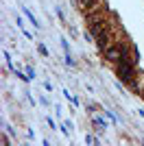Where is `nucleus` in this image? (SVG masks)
Here are the masks:
<instances>
[{"instance_id": "nucleus-9", "label": "nucleus", "mask_w": 144, "mask_h": 146, "mask_svg": "<svg viewBox=\"0 0 144 146\" xmlns=\"http://www.w3.org/2000/svg\"><path fill=\"white\" fill-rule=\"evenodd\" d=\"M105 116H107L109 120H114V122H120V118H118V116H114V113H111V111H105Z\"/></svg>"}, {"instance_id": "nucleus-2", "label": "nucleus", "mask_w": 144, "mask_h": 146, "mask_svg": "<svg viewBox=\"0 0 144 146\" xmlns=\"http://www.w3.org/2000/svg\"><path fill=\"white\" fill-rule=\"evenodd\" d=\"M103 55H105V59H107L109 63H118L120 61V44H109Z\"/></svg>"}, {"instance_id": "nucleus-10", "label": "nucleus", "mask_w": 144, "mask_h": 146, "mask_svg": "<svg viewBox=\"0 0 144 146\" xmlns=\"http://www.w3.org/2000/svg\"><path fill=\"white\" fill-rule=\"evenodd\" d=\"M26 76H29V81L35 79V72H33V68H26Z\"/></svg>"}, {"instance_id": "nucleus-13", "label": "nucleus", "mask_w": 144, "mask_h": 146, "mask_svg": "<svg viewBox=\"0 0 144 146\" xmlns=\"http://www.w3.org/2000/svg\"><path fill=\"white\" fill-rule=\"evenodd\" d=\"M140 94H142V96H144V87H142V92H140Z\"/></svg>"}, {"instance_id": "nucleus-5", "label": "nucleus", "mask_w": 144, "mask_h": 146, "mask_svg": "<svg viewBox=\"0 0 144 146\" xmlns=\"http://www.w3.org/2000/svg\"><path fill=\"white\" fill-rule=\"evenodd\" d=\"M22 11H24V15L29 18V22H31V24L35 26V29H39V22H37V20H35V15H33V13H31L29 9H26V7H22Z\"/></svg>"}, {"instance_id": "nucleus-12", "label": "nucleus", "mask_w": 144, "mask_h": 146, "mask_svg": "<svg viewBox=\"0 0 144 146\" xmlns=\"http://www.w3.org/2000/svg\"><path fill=\"white\" fill-rule=\"evenodd\" d=\"M63 57H66V63H68V66H74V59H72L70 55H63Z\"/></svg>"}, {"instance_id": "nucleus-7", "label": "nucleus", "mask_w": 144, "mask_h": 146, "mask_svg": "<svg viewBox=\"0 0 144 146\" xmlns=\"http://www.w3.org/2000/svg\"><path fill=\"white\" fill-rule=\"evenodd\" d=\"M37 50H39V55L48 57V48H46V44H39V46H37Z\"/></svg>"}, {"instance_id": "nucleus-6", "label": "nucleus", "mask_w": 144, "mask_h": 146, "mask_svg": "<svg viewBox=\"0 0 144 146\" xmlns=\"http://www.w3.org/2000/svg\"><path fill=\"white\" fill-rule=\"evenodd\" d=\"M96 0H77V5L81 7V9H85V7H90V5H94Z\"/></svg>"}, {"instance_id": "nucleus-8", "label": "nucleus", "mask_w": 144, "mask_h": 146, "mask_svg": "<svg viewBox=\"0 0 144 146\" xmlns=\"http://www.w3.org/2000/svg\"><path fill=\"white\" fill-rule=\"evenodd\" d=\"M61 46H63V55H70V46H68V42L61 37Z\"/></svg>"}, {"instance_id": "nucleus-1", "label": "nucleus", "mask_w": 144, "mask_h": 146, "mask_svg": "<svg viewBox=\"0 0 144 146\" xmlns=\"http://www.w3.org/2000/svg\"><path fill=\"white\" fill-rule=\"evenodd\" d=\"M116 72H118V79L125 83V85H131L135 83V66L131 63V59H122L116 63Z\"/></svg>"}, {"instance_id": "nucleus-3", "label": "nucleus", "mask_w": 144, "mask_h": 146, "mask_svg": "<svg viewBox=\"0 0 144 146\" xmlns=\"http://www.w3.org/2000/svg\"><path fill=\"white\" fill-rule=\"evenodd\" d=\"M94 42H96V48L101 50V52H105V48L109 46V33H105V35H101V37H96Z\"/></svg>"}, {"instance_id": "nucleus-4", "label": "nucleus", "mask_w": 144, "mask_h": 146, "mask_svg": "<svg viewBox=\"0 0 144 146\" xmlns=\"http://www.w3.org/2000/svg\"><path fill=\"white\" fill-rule=\"evenodd\" d=\"M92 124H94V127L98 129L101 133H103V131H105V120H103L101 116H94V118H92Z\"/></svg>"}, {"instance_id": "nucleus-11", "label": "nucleus", "mask_w": 144, "mask_h": 146, "mask_svg": "<svg viewBox=\"0 0 144 146\" xmlns=\"http://www.w3.org/2000/svg\"><path fill=\"white\" fill-rule=\"evenodd\" d=\"M85 142H87V144H98V140H96L94 135H87V137H85Z\"/></svg>"}]
</instances>
